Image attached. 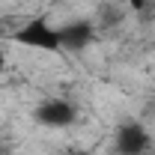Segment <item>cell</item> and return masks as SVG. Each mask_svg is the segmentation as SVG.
<instances>
[{
	"instance_id": "1",
	"label": "cell",
	"mask_w": 155,
	"mask_h": 155,
	"mask_svg": "<svg viewBox=\"0 0 155 155\" xmlns=\"http://www.w3.org/2000/svg\"><path fill=\"white\" fill-rule=\"evenodd\" d=\"M12 39L24 48H39V51H51L57 54L60 48V27H54L48 18H30L21 30L12 33Z\"/></svg>"
},
{
	"instance_id": "2",
	"label": "cell",
	"mask_w": 155,
	"mask_h": 155,
	"mask_svg": "<svg viewBox=\"0 0 155 155\" xmlns=\"http://www.w3.org/2000/svg\"><path fill=\"white\" fill-rule=\"evenodd\" d=\"M152 146L149 131L140 122H122L114 137V155H146Z\"/></svg>"
},
{
	"instance_id": "3",
	"label": "cell",
	"mask_w": 155,
	"mask_h": 155,
	"mask_svg": "<svg viewBox=\"0 0 155 155\" xmlns=\"http://www.w3.org/2000/svg\"><path fill=\"white\" fill-rule=\"evenodd\" d=\"M33 116H36L39 125H45V128H69L75 122L78 110L66 98H45L36 110H33Z\"/></svg>"
},
{
	"instance_id": "4",
	"label": "cell",
	"mask_w": 155,
	"mask_h": 155,
	"mask_svg": "<svg viewBox=\"0 0 155 155\" xmlns=\"http://www.w3.org/2000/svg\"><path fill=\"white\" fill-rule=\"evenodd\" d=\"M93 39H96V27H93V21H87V18L66 21L60 27V48L63 51H84V48L93 45Z\"/></svg>"
},
{
	"instance_id": "5",
	"label": "cell",
	"mask_w": 155,
	"mask_h": 155,
	"mask_svg": "<svg viewBox=\"0 0 155 155\" xmlns=\"http://www.w3.org/2000/svg\"><path fill=\"white\" fill-rule=\"evenodd\" d=\"M149 3H152V0H128V6H131L134 12H140V9H146Z\"/></svg>"
},
{
	"instance_id": "6",
	"label": "cell",
	"mask_w": 155,
	"mask_h": 155,
	"mask_svg": "<svg viewBox=\"0 0 155 155\" xmlns=\"http://www.w3.org/2000/svg\"><path fill=\"white\" fill-rule=\"evenodd\" d=\"M6 69V54H3V48H0V72Z\"/></svg>"
},
{
	"instance_id": "7",
	"label": "cell",
	"mask_w": 155,
	"mask_h": 155,
	"mask_svg": "<svg viewBox=\"0 0 155 155\" xmlns=\"http://www.w3.org/2000/svg\"><path fill=\"white\" fill-rule=\"evenodd\" d=\"M63 155H87V152H81V149H72V152H63Z\"/></svg>"
},
{
	"instance_id": "8",
	"label": "cell",
	"mask_w": 155,
	"mask_h": 155,
	"mask_svg": "<svg viewBox=\"0 0 155 155\" xmlns=\"http://www.w3.org/2000/svg\"><path fill=\"white\" fill-rule=\"evenodd\" d=\"M149 155H155V152H149Z\"/></svg>"
}]
</instances>
